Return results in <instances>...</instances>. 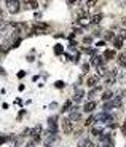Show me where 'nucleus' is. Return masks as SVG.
Here are the masks:
<instances>
[{"instance_id":"f257e3e1","label":"nucleus","mask_w":126,"mask_h":147,"mask_svg":"<svg viewBox=\"0 0 126 147\" xmlns=\"http://www.w3.org/2000/svg\"><path fill=\"white\" fill-rule=\"evenodd\" d=\"M48 131L51 134H57V117L48 119Z\"/></svg>"},{"instance_id":"f03ea898","label":"nucleus","mask_w":126,"mask_h":147,"mask_svg":"<svg viewBox=\"0 0 126 147\" xmlns=\"http://www.w3.org/2000/svg\"><path fill=\"white\" fill-rule=\"evenodd\" d=\"M62 131H64L65 134H72L73 125H72V120L70 119H62Z\"/></svg>"},{"instance_id":"7ed1b4c3","label":"nucleus","mask_w":126,"mask_h":147,"mask_svg":"<svg viewBox=\"0 0 126 147\" xmlns=\"http://www.w3.org/2000/svg\"><path fill=\"white\" fill-rule=\"evenodd\" d=\"M7 5H8V11L13 13V15L19 11V5H21L19 2H15V0H11V2H7Z\"/></svg>"},{"instance_id":"20e7f679","label":"nucleus","mask_w":126,"mask_h":147,"mask_svg":"<svg viewBox=\"0 0 126 147\" xmlns=\"http://www.w3.org/2000/svg\"><path fill=\"white\" fill-rule=\"evenodd\" d=\"M98 83H99V77H98V75L88 77V80H86V85L91 86V88H98Z\"/></svg>"},{"instance_id":"39448f33","label":"nucleus","mask_w":126,"mask_h":147,"mask_svg":"<svg viewBox=\"0 0 126 147\" xmlns=\"http://www.w3.org/2000/svg\"><path fill=\"white\" fill-rule=\"evenodd\" d=\"M40 134H42V126L40 125H37L35 128H34L32 130V138H34V141H38V139H40Z\"/></svg>"},{"instance_id":"423d86ee","label":"nucleus","mask_w":126,"mask_h":147,"mask_svg":"<svg viewBox=\"0 0 126 147\" xmlns=\"http://www.w3.org/2000/svg\"><path fill=\"white\" fill-rule=\"evenodd\" d=\"M22 7H24V8H27V10H32V8H37V7H38V3H37V2H27V0H26V2H22Z\"/></svg>"},{"instance_id":"0eeeda50","label":"nucleus","mask_w":126,"mask_h":147,"mask_svg":"<svg viewBox=\"0 0 126 147\" xmlns=\"http://www.w3.org/2000/svg\"><path fill=\"white\" fill-rule=\"evenodd\" d=\"M78 147H94V144L90 139H81L80 142H78Z\"/></svg>"},{"instance_id":"6e6552de","label":"nucleus","mask_w":126,"mask_h":147,"mask_svg":"<svg viewBox=\"0 0 126 147\" xmlns=\"http://www.w3.org/2000/svg\"><path fill=\"white\" fill-rule=\"evenodd\" d=\"M94 107H96V102H94V101H90V102H86V104H85L83 110H85V112H93Z\"/></svg>"},{"instance_id":"1a4fd4ad","label":"nucleus","mask_w":126,"mask_h":147,"mask_svg":"<svg viewBox=\"0 0 126 147\" xmlns=\"http://www.w3.org/2000/svg\"><path fill=\"white\" fill-rule=\"evenodd\" d=\"M115 56H117L115 54V50H106L104 51V59H113Z\"/></svg>"},{"instance_id":"9d476101","label":"nucleus","mask_w":126,"mask_h":147,"mask_svg":"<svg viewBox=\"0 0 126 147\" xmlns=\"http://www.w3.org/2000/svg\"><path fill=\"white\" fill-rule=\"evenodd\" d=\"M101 21H102V15H101V13H98V15L91 16V24H99Z\"/></svg>"},{"instance_id":"9b49d317","label":"nucleus","mask_w":126,"mask_h":147,"mask_svg":"<svg viewBox=\"0 0 126 147\" xmlns=\"http://www.w3.org/2000/svg\"><path fill=\"white\" fill-rule=\"evenodd\" d=\"M113 46H115L117 50L121 48V46H123V38H120V37H115V38H113Z\"/></svg>"},{"instance_id":"f8f14e48","label":"nucleus","mask_w":126,"mask_h":147,"mask_svg":"<svg viewBox=\"0 0 126 147\" xmlns=\"http://www.w3.org/2000/svg\"><path fill=\"white\" fill-rule=\"evenodd\" d=\"M91 134H94V136H99V138H101L102 134H104V133H102V130L99 126H94L93 130H91Z\"/></svg>"},{"instance_id":"ddd939ff","label":"nucleus","mask_w":126,"mask_h":147,"mask_svg":"<svg viewBox=\"0 0 126 147\" xmlns=\"http://www.w3.org/2000/svg\"><path fill=\"white\" fill-rule=\"evenodd\" d=\"M118 62H120L121 66H126V51H125V53H121L120 56H118Z\"/></svg>"},{"instance_id":"4468645a","label":"nucleus","mask_w":126,"mask_h":147,"mask_svg":"<svg viewBox=\"0 0 126 147\" xmlns=\"http://www.w3.org/2000/svg\"><path fill=\"white\" fill-rule=\"evenodd\" d=\"M101 56H94L93 59H91V62H93L94 66H98V67H101V64H102V59H99Z\"/></svg>"},{"instance_id":"2eb2a0df","label":"nucleus","mask_w":126,"mask_h":147,"mask_svg":"<svg viewBox=\"0 0 126 147\" xmlns=\"http://www.w3.org/2000/svg\"><path fill=\"white\" fill-rule=\"evenodd\" d=\"M80 112H77V110H73L72 114H70V120H80Z\"/></svg>"},{"instance_id":"dca6fc26","label":"nucleus","mask_w":126,"mask_h":147,"mask_svg":"<svg viewBox=\"0 0 126 147\" xmlns=\"http://www.w3.org/2000/svg\"><path fill=\"white\" fill-rule=\"evenodd\" d=\"M83 96H85V93H83V90H77V96H75V101H81L83 99Z\"/></svg>"},{"instance_id":"f3484780","label":"nucleus","mask_w":126,"mask_h":147,"mask_svg":"<svg viewBox=\"0 0 126 147\" xmlns=\"http://www.w3.org/2000/svg\"><path fill=\"white\" fill-rule=\"evenodd\" d=\"M112 96H113V94H112V91H106V93L102 94V101H109Z\"/></svg>"},{"instance_id":"a211bd4d","label":"nucleus","mask_w":126,"mask_h":147,"mask_svg":"<svg viewBox=\"0 0 126 147\" xmlns=\"http://www.w3.org/2000/svg\"><path fill=\"white\" fill-rule=\"evenodd\" d=\"M98 75H102V77H104V75H107V69L106 67H98Z\"/></svg>"},{"instance_id":"6ab92c4d","label":"nucleus","mask_w":126,"mask_h":147,"mask_svg":"<svg viewBox=\"0 0 126 147\" xmlns=\"http://www.w3.org/2000/svg\"><path fill=\"white\" fill-rule=\"evenodd\" d=\"M70 106H72V101H65V104L62 106V112H67L70 109Z\"/></svg>"},{"instance_id":"aec40b11","label":"nucleus","mask_w":126,"mask_h":147,"mask_svg":"<svg viewBox=\"0 0 126 147\" xmlns=\"http://www.w3.org/2000/svg\"><path fill=\"white\" fill-rule=\"evenodd\" d=\"M62 51H64V48H62V45H56V46H54V53H56V54H61Z\"/></svg>"},{"instance_id":"412c9836","label":"nucleus","mask_w":126,"mask_h":147,"mask_svg":"<svg viewBox=\"0 0 126 147\" xmlns=\"http://www.w3.org/2000/svg\"><path fill=\"white\" fill-rule=\"evenodd\" d=\"M104 37H106L107 40H110V38H112V40H113V34L110 32V30H107V32H106V34H104Z\"/></svg>"},{"instance_id":"4be33fe9","label":"nucleus","mask_w":126,"mask_h":147,"mask_svg":"<svg viewBox=\"0 0 126 147\" xmlns=\"http://www.w3.org/2000/svg\"><path fill=\"white\" fill-rule=\"evenodd\" d=\"M54 85H56V88H64V85H65V83L62 82V80H57V82L54 83Z\"/></svg>"},{"instance_id":"5701e85b","label":"nucleus","mask_w":126,"mask_h":147,"mask_svg":"<svg viewBox=\"0 0 126 147\" xmlns=\"http://www.w3.org/2000/svg\"><path fill=\"white\" fill-rule=\"evenodd\" d=\"M94 120H96L94 117H90V119H88V120L85 122V125H86V126H90V125H93V122H94Z\"/></svg>"},{"instance_id":"b1692460","label":"nucleus","mask_w":126,"mask_h":147,"mask_svg":"<svg viewBox=\"0 0 126 147\" xmlns=\"http://www.w3.org/2000/svg\"><path fill=\"white\" fill-rule=\"evenodd\" d=\"M10 139V136H0V144H3V142H7Z\"/></svg>"},{"instance_id":"393cba45","label":"nucleus","mask_w":126,"mask_h":147,"mask_svg":"<svg viewBox=\"0 0 126 147\" xmlns=\"http://www.w3.org/2000/svg\"><path fill=\"white\" fill-rule=\"evenodd\" d=\"M81 69H83V72H88V69H90V64H83V66H81Z\"/></svg>"},{"instance_id":"a878e982","label":"nucleus","mask_w":126,"mask_h":147,"mask_svg":"<svg viewBox=\"0 0 126 147\" xmlns=\"http://www.w3.org/2000/svg\"><path fill=\"white\" fill-rule=\"evenodd\" d=\"M98 3V2H86V7H88V8H90V7H94V5Z\"/></svg>"},{"instance_id":"bb28decb","label":"nucleus","mask_w":126,"mask_h":147,"mask_svg":"<svg viewBox=\"0 0 126 147\" xmlns=\"http://www.w3.org/2000/svg\"><path fill=\"white\" fill-rule=\"evenodd\" d=\"M91 40H93L91 37H85V38H83V42H85V43H91Z\"/></svg>"},{"instance_id":"cd10ccee","label":"nucleus","mask_w":126,"mask_h":147,"mask_svg":"<svg viewBox=\"0 0 126 147\" xmlns=\"http://www.w3.org/2000/svg\"><path fill=\"white\" fill-rule=\"evenodd\" d=\"M120 38H123V40L126 38V30H121V34H120Z\"/></svg>"},{"instance_id":"c85d7f7f","label":"nucleus","mask_w":126,"mask_h":147,"mask_svg":"<svg viewBox=\"0 0 126 147\" xmlns=\"http://www.w3.org/2000/svg\"><path fill=\"white\" fill-rule=\"evenodd\" d=\"M121 131H123V133H126V122L121 125Z\"/></svg>"},{"instance_id":"c756f323","label":"nucleus","mask_w":126,"mask_h":147,"mask_svg":"<svg viewBox=\"0 0 126 147\" xmlns=\"http://www.w3.org/2000/svg\"><path fill=\"white\" fill-rule=\"evenodd\" d=\"M0 75H5V70H3V67H0Z\"/></svg>"}]
</instances>
